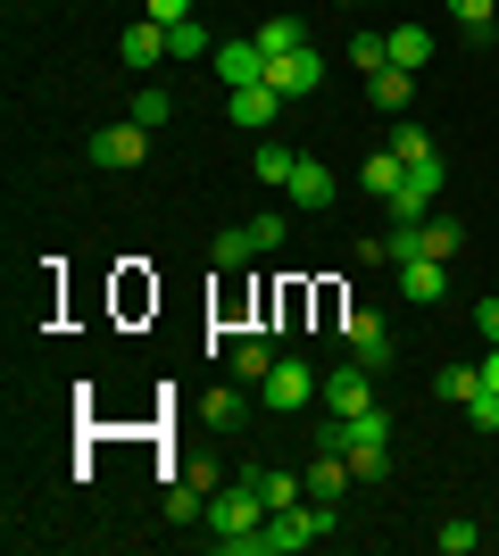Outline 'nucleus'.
Wrapping results in <instances>:
<instances>
[{"instance_id":"nucleus-3","label":"nucleus","mask_w":499,"mask_h":556,"mask_svg":"<svg viewBox=\"0 0 499 556\" xmlns=\"http://www.w3.org/2000/svg\"><path fill=\"white\" fill-rule=\"evenodd\" d=\"M84 159L100 166V175H134V166L150 159V125H100V134H84Z\"/></svg>"},{"instance_id":"nucleus-22","label":"nucleus","mask_w":499,"mask_h":556,"mask_svg":"<svg viewBox=\"0 0 499 556\" xmlns=\"http://www.w3.org/2000/svg\"><path fill=\"white\" fill-rule=\"evenodd\" d=\"M166 59H216V42H209V25H200V17H184V25H166Z\"/></svg>"},{"instance_id":"nucleus-13","label":"nucleus","mask_w":499,"mask_h":556,"mask_svg":"<svg viewBox=\"0 0 499 556\" xmlns=\"http://www.w3.org/2000/svg\"><path fill=\"white\" fill-rule=\"evenodd\" d=\"M275 357H284V349L266 341V332H241V341H234V382H241V391H259L266 374H275Z\"/></svg>"},{"instance_id":"nucleus-10","label":"nucleus","mask_w":499,"mask_h":556,"mask_svg":"<svg viewBox=\"0 0 499 556\" xmlns=\"http://www.w3.org/2000/svg\"><path fill=\"white\" fill-rule=\"evenodd\" d=\"M350 482H358V473H350V457H341V448H316V457H309V498H316V507H341V498H350Z\"/></svg>"},{"instance_id":"nucleus-15","label":"nucleus","mask_w":499,"mask_h":556,"mask_svg":"<svg viewBox=\"0 0 499 556\" xmlns=\"http://www.w3.org/2000/svg\"><path fill=\"white\" fill-rule=\"evenodd\" d=\"M117 59H125V67H159V59H166V25L159 17L125 25V34H117Z\"/></svg>"},{"instance_id":"nucleus-16","label":"nucleus","mask_w":499,"mask_h":556,"mask_svg":"<svg viewBox=\"0 0 499 556\" xmlns=\"http://www.w3.org/2000/svg\"><path fill=\"white\" fill-rule=\"evenodd\" d=\"M366 100H375L383 116H408V100H416V75H408V67H375V75H366Z\"/></svg>"},{"instance_id":"nucleus-18","label":"nucleus","mask_w":499,"mask_h":556,"mask_svg":"<svg viewBox=\"0 0 499 556\" xmlns=\"http://www.w3.org/2000/svg\"><path fill=\"white\" fill-rule=\"evenodd\" d=\"M358 184H366V191H375V200H391V191H400V184H408V166H400V150H391V141H383V150H375V159H366V166H358Z\"/></svg>"},{"instance_id":"nucleus-20","label":"nucleus","mask_w":499,"mask_h":556,"mask_svg":"<svg viewBox=\"0 0 499 556\" xmlns=\"http://www.w3.org/2000/svg\"><path fill=\"white\" fill-rule=\"evenodd\" d=\"M416 241H425V257H441V266H450V257L466 250V225H458V216H425V225H416Z\"/></svg>"},{"instance_id":"nucleus-19","label":"nucleus","mask_w":499,"mask_h":556,"mask_svg":"<svg viewBox=\"0 0 499 556\" xmlns=\"http://www.w3.org/2000/svg\"><path fill=\"white\" fill-rule=\"evenodd\" d=\"M250 42H259L266 59H291V50H309V25H300V17H266Z\"/></svg>"},{"instance_id":"nucleus-2","label":"nucleus","mask_w":499,"mask_h":556,"mask_svg":"<svg viewBox=\"0 0 499 556\" xmlns=\"http://www.w3.org/2000/svg\"><path fill=\"white\" fill-rule=\"evenodd\" d=\"M200 523L216 532V548H234V540H250V532L266 523V498H259V490H250V482L234 473V482H225V490L209 498V515H200Z\"/></svg>"},{"instance_id":"nucleus-5","label":"nucleus","mask_w":499,"mask_h":556,"mask_svg":"<svg viewBox=\"0 0 499 556\" xmlns=\"http://www.w3.org/2000/svg\"><path fill=\"white\" fill-rule=\"evenodd\" d=\"M341 341H350V357H358L366 374L391 366V325H383L375 307H350V316H341Z\"/></svg>"},{"instance_id":"nucleus-27","label":"nucleus","mask_w":499,"mask_h":556,"mask_svg":"<svg viewBox=\"0 0 499 556\" xmlns=\"http://www.w3.org/2000/svg\"><path fill=\"white\" fill-rule=\"evenodd\" d=\"M250 257H259V232H250V225L216 232V266H250Z\"/></svg>"},{"instance_id":"nucleus-37","label":"nucleus","mask_w":499,"mask_h":556,"mask_svg":"<svg viewBox=\"0 0 499 556\" xmlns=\"http://www.w3.org/2000/svg\"><path fill=\"white\" fill-rule=\"evenodd\" d=\"M491 532H499V515H491Z\"/></svg>"},{"instance_id":"nucleus-34","label":"nucleus","mask_w":499,"mask_h":556,"mask_svg":"<svg viewBox=\"0 0 499 556\" xmlns=\"http://www.w3.org/2000/svg\"><path fill=\"white\" fill-rule=\"evenodd\" d=\"M475 332H483V341H499V300H475Z\"/></svg>"},{"instance_id":"nucleus-26","label":"nucleus","mask_w":499,"mask_h":556,"mask_svg":"<svg viewBox=\"0 0 499 556\" xmlns=\"http://www.w3.org/2000/svg\"><path fill=\"white\" fill-rule=\"evenodd\" d=\"M200 416H209L216 432H225V424H241V382H216V391L200 399Z\"/></svg>"},{"instance_id":"nucleus-14","label":"nucleus","mask_w":499,"mask_h":556,"mask_svg":"<svg viewBox=\"0 0 499 556\" xmlns=\"http://www.w3.org/2000/svg\"><path fill=\"white\" fill-rule=\"evenodd\" d=\"M341 200V184H333L325 159H300V175H291V208H333Z\"/></svg>"},{"instance_id":"nucleus-9","label":"nucleus","mask_w":499,"mask_h":556,"mask_svg":"<svg viewBox=\"0 0 499 556\" xmlns=\"http://www.w3.org/2000/svg\"><path fill=\"white\" fill-rule=\"evenodd\" d=\"M316 399H325L333 416H358V407H375V374H366V366L350 357L341 374H325V391H316Z\"/></svg>"},{"instance_id":"nucleus-25","label":"nucleus","mask_w":499,"mask_h":556,"mask_svg":"<svg viewBox=\"0 0 499 556\" xmlns=\"http://www.w3.org/2000/svg\"><path fill=\"white\" fill-rule=\"evenodd\" d=\"M433 548H441V556H475V548H483V523H466V515H450V523L433 532Z\"/></svg>"},{"instance_id":"nucleus-35","label":"nucleus","mask_w":499,"mask_h":556,"mask_svg":"<svg viewBox=\"0 0 499 556\" xmlns=\"http://www.w3.org/2000/svg\"><path fill=\"white\" fill-rule=\"evenodd\" d=\"M150 17H159V25H184V17H191V0H150Z\"/></svg>"},{"instance_id":"nucleus-24","label":"nucleus","mask_w":499,"mask_h":556,"mask_svg":"<svg viewBox=\"0 0 499 556\" xmlns=\"http://www.w3.org/2000/svg\"><path fill=\"white\" fill-rule=\"evenodd\" d=\"M391 150H400V166H416V159H433V134L416 116H391Z\"/></svg>"},{"instance_id":"nucleus-17","label":"nucleus","mask_w":499,"mask_h":556,"mask_svg":"<svg viewBox=\"0 0 499 556\" xmlns=\"http://www.w3.org/2000/svg\"><path fill=\"white\" fill-rule=\"evenodd\" d=\"M250 175H259L266 191H291V175H300V150H291V141H259V159H250Z\"/></svg>"},{"instance_id":"nucleus-31","label":"nucleus","mask_w":499,"mask_h":556,"mask_svg":"<svg viewBox=\"0 0 499 556\" xmlns=\"http://www.w3.org/2000/svg\"><path fill=\"white\" fill-rule=\"evenodd\" d=\"M450 17L466 25V34H491V17H499V0H450Z\"/></svg>"},{"instance_id":"nucleus-11","label":"nucleus","mask_w":499,"mask_h":556,"mask_svg":"<svg viewBox=\"0 0 499 556\" xmlns=\"http://www.w3.org/2000/svg\"><path fill=\"white\" fill-rule=\"evenodd\" d=\"M391 275H400V300L408 307H433L441 291H450V266H441V257H408V266H391Z\"/></svg>"},{"instance_id":"nucleus-30","label":"nucleus","mask_w":499,"mask_h":556,"mask_svg":"<svg viewBox=\"0 0 499 556\" xmlns=\"http://www.w3.org/2000/svg\"><path fill=\"white\" fill-rule=\"evenodd\" d=\"M166 116H175V100H166L159 84H150V92H134V125H150V134H159Z\"/></svg>"},{"instance_id":"nucleus-1","label":"nucleus","mask_w":499,"mask_h":556,"mask_svg":"<svg viewBox=\"0 0 499 556\" xmlns=\"http://www.w3.org/2000/svg\"><path fill=\"white\" fill-rule=\"evenodd\" d=\"M333 515H341V507H316V498H300V507L266 515L250 540H234L225 556H300V548H316V540L333 532Z\"/></svg>"},{"instance_id":"nucleus-8","label":"nucleus","mask_w":499,"mask_h":556,"mask_svg":"<svg viewBox=\"0 0 499 556\" xmlns=\"http://www.w3.org/2000/svg\"><path fill=\"white\" fill-rule=\"evenodd\" d=\"M216 84H225V92L266 84V50H259V42H216Z\"/></svg>"},{"instance_id":"nucleus-32","label":"nucleus","mask_w":499,"mask_h":556,"mask_svg":"<svg viewBox=\"0 0 499 556\" xmlns=\"http://www.w3.org/2000/svg\"><path fill=\"white\" fill-rule=\"evenodd\" d=\"M350 67H366V75L391 67V42H383V34H358V42H350Z\"/></svg>"},{"instance_id":"nucleus-7","label":"nucleus","mask_w":499,"mask_h":556,"mask_svg":"<svg viewBox=\"0 0 499 556\" xmlns=\"http://www.w3.org/2000/svg\"><path fill=\"white\" fill-rule=\"evenodd\" d=\"M266 84H275L284 100H309L316 84H325V59H316V50H291V59H266Z\"/></svg>"},{"instance_id":"nucleus-38","label":"nucleus","mask_w":499,"mask_h":556,"mask_svg":"<svg viewBox=\"0 0 499 556\" xmlns=\"http://www.w3.org/2000/svg\"><path fill=\"white\" fill-rule=\"evenodd\" d=\"M341 9H350V0H341Z\"/></svg>"},{"instance_id":"nucleus-6","label":"nucleus","mask_w":499,"mask_h":556,"mask_svg":"<svg viewBox=\"0 0 499 556\" xmlns=\"http://www.w3.org/2000/svg\"><path fill=\"white\" fill-rule=\"evenodd\" d=\"M241 482L266 498V515H284V507L309 498V473H291V465H241Z\"/></svg>"},{"instance_id":"nucleus-23","label":"nucleus","mask_w":499,"mask_h":556,"mask_svg":"<svg viewBox=\"0 0 499 556\" xmlns=\"http://www.w3.org/2000/svg\"><path fill=\"white\" fill-rule=\"evenodd\" d=\"M200 515H209V490H200V482L184 473V482L166 490V523H200Z\"/></svg>"},{"instance_id":"nucleus-28","label":"nucleus","mask_w":499,"mask_h":556,"mask_svg":"<svg viewBox=\"0 0 499 556\" xmlns=\"http://www.w3.org/2000/svg\"><path fill=\"white\" fill-rule=\"evenodd\" d=\"M433 391H441V399H458V407H466V399L483 391V374H475V366H441V374H433Z\"/></svg>"},{"instance_id":"nucleus-29","label":"nucleus","mask_w":499,"mask_h":556,"mask_svg":"<svg viewBox=\"0 0 499 556\" xmlns=\"http://www.w3.org/2000/svg\"><path fill=\"white\" fill-rule=\"evenodd\" d=\"M383 208L400 216V225H425V216H433V191H416V184H400V191H391V200H383Z\"/></svg>"},{"instance_id":"nucleus-12","label":"nucleus","mask_w":499,"mask_h":556,"mask_svg":"<svg viewBox=\"0 0 499 556\" xmlns=\"http://www.w3.org/2000/svg\"><path fill=\"white\" fill-rule=\"evenodd\" d=\"M225 116H234V125H250V134H266V125L284 116V92H275V84H250V92H225Z\"/></svg>"},{"instance_id":"nucleus-36","label":"nucleus","mask_w":499,"mask_h":556,"mask_svg":"<svg viewBox=\"0 0 499 556\" xmlns=\"http://www.w3.org/2000/svg\"><path fill=\"white\" fill-rule=\"evenodd\" d=\"M475 374H483V391H499V341H483V366Z\"/></svg>"},{"instance_id":"nucleus-21","label":"nucleus","mask_w":499,"mask_h":556,"mask_svg":"<svg viewBox=\"0 0 499 556\" xmlns=\"http://www.w3.org/2000/svg\"><path fill=\"white\" fill-rule=\"evenodd\" d=\"M383 42H391V67H408V75H416V67L433 59V34H425V25H391Z\"/></svg>"},{"instance_id":"nucleus-4","label":"nucleus","mask_w":499,"mask_h":556,"mask_svg":"<svg viewBox=\"0 0 499 556\" xmlns=\"http://www.w3.org/2000/svg\"><path fill=\"white\" fill-rule=\"evenodd\" d=\"M316 391H325V374H316L309 357H275V374L259 382V399L275 407V416H300V407H309Z\"/></svg>"},{"instance_id":"nucleus-33","label":"nucleus","mask_w":499,"mask_h":556,"mask_svg":"<svg viewBox=\"0 0 499 556\" xmlns=\"http://www.w3.org/2000/svg\"><path fill=\"white\" fill-rule=\"evenodd\" d=\"M466 424H475V432H499V391H475V399H466Z\"/></svg>"}]
</instances>
